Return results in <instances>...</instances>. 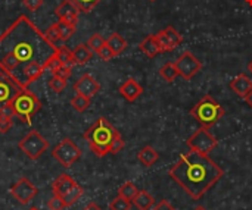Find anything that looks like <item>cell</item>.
<instances>
[{"mask_svg": "<svg viewBox=\"0 0 252 210\" xmlns=\"http://www.w3.org/2000/svg\"><path fill=\"white\" fill-rule=\"evenodd\" d=\"M55 54L56 46L47 41L27 15H19L0 35V69L24 88L41 77L44 65Z\"/></svg>", "mask_w": 252, "mask_h": 210, "instance_id": "obj_1", "label": "cell"}, {"mask_svg": "<svg viewBox=\"0 0 252 210\" xmlns=\"http://www.w3.org/2000/svg\"><path fill=\"white\" fill-rule=\"evenodd\" d=\"M224 175V171L205 153L190 150L171 168L170 177L193 199L199 200Z\"/></svg>", "mask_w": 252, "mask_h": 210, "instance_id": "obj_2", "label": "cell"}, {"mask_svg": "<svg viewBox=\"0 0 252 210\" xmlns=\"http://www.w3.org/2000/svg\"><path fill=\"white\" fill-rule=\"evenodd\" d=\"M118 131L105 118H99L86 132L84 140L89 143L90 150L97 156L103 158L111 153V146Z\"/></svg>", "mask_w": 252, "mask_h": 210, "instance_id": "obj_3", "label": "cell"}, {"mask_svg": "<svg viewBox=\"0 0 252 210\" xmlns=\"http://www.w3.org/2000/svg\"><path fill=\"white\" fill-rule=\"evenodd\" d=\"M226 110L224 107L214 100L211 96H205L202 97L192 109H190V115L204 127V128H210L214 124H217L223 116H224Z\"/></svg>", "mask_w": 252, "mask_h": 210, "instance_id": "obj_4", "label": "cell"}, {"mask_svg": "<svg viewBox=\"0 0 252 210\" xmlns=\"http://www.w3.org/2000/svg\"><path fill=\"white\" fill-rule=\"evenodd\" d=\"M10 107L13 110V116H16L21 122L30 125L31 118L41 109V102L32 91L24 88L10 102Z\"/></svg>", "mask_w": 252, "mask_h": 210, "instance_id": "obj_5", "label": "cell"}, {"mask_svg": "<svg viewBox=\"0 0 252 210\" xmlns=\"http://www.w3.org/2000/svg\"><path fill=\"white\" fill-rule=\"evenodd\" d=\"M18 149L31 160H37L38 158H41V155L49 149V143L46 141V138L35 130L30 131L19 143H18Z\"/></svg>", "mask_w": 252, "mask_h": 210, "instance_id": "obj_6", "label": "cell"}, {"mask_svg": "<svg viewBox=\"0 0 252 210\" xmlns=\"http://www.w3.org/2000/svg\"><path fill=\"white\" fill-rule=\"evenodd\" d=\"M52 156L63 168H71L81 158V150L71 138H63L59 144L53 147Z\"/></svg>", "mask_w": 252, "mask_h": 210, "instance_id": "obj_7", "label": "cell"}, {"mask_svg": "<svg viewBox=\"0 0 252 210\" xmlns=\"http://www.w3.org/2000/svg\"><path fill=\"white\" fill-rule=\"evenodd\" d=\"M219 141L217 138L208 131V128H201L198 130L189 140H188V147L190 150L199 152V153H211L216 147H217Z\"/></svg>", "mask_w": 252, "mask_h": 210, "instance_id": "obj_8", "label": "cell"}, {"mask_svg": "<svg viewBox=\"0 0 252 210\" xmlns=\"http://www.w3.org/2000/svg\"><path fill=\"white\" fill-rule=\"evenodd\" d=\"M174 65L179 71V75L185 79H192L202 69V62L189 50L182 53Z\"/></svg>", "mask_w": 252, "mask_h": 210, "instance_id": "obj_9", "label": "cell"}, {"mask_svg": "<svg viewBox=\"0 0 252 210\" xmlns=\"http://www.w3.org/2000/svg\"><path fill=\"white\" fill-rule=\"evenodd\" d=\"M21 90H24V87L10 74L0 69V106L10 105Z\"/></svg>", "mask_w": 252, "mask_h": 210, "instance_id": "obj_10", "label": "cell"}, {"mask_svg": "<svg viewBox=\"0 0 252 210\" xmlns=\"http://www.w3.org/2000/svg\"><path fill=\"white\" fill-rule=\"evenodd\" d=\"M38 193V188L28 180V178H19L12 187H10V194L18 200L21 205H28Z\"/></svg>", "mask_w": 252, "mask_h": 210, "instance_id": "obj_11", "label": "cell"}, {"mask_svg": "<svg viewBox=\"0 0 252 210\" xmlns=\"http://www.w3.org/2000/svg\"><path fill=\"white\" fill-rule=\"evenodd\" d=\"M155 37H157V41H158V44H159L161 53L174 50V49L179 47V46L182 44V41H183L182 34H180L174 26H167V28L161 29L158 34H155Z\"/></svg>", "mask_w": 252, "mask_h": 210, "instance_id": "obj_12", "label": "cell"}, {"mask_svg": "<svg viewBox=\"0 0 252 210\" xmlns=\"http://www.w3.org/2000/svg\"><path fill=\"white\" fill-rule=\"evenodd\" d=\"M74 90L77 94H83L89 99H93L99 90H100V84L97 82V79L94 77H92L90 74H84L81 78L77 79V82L74 84Z\"/></svg>", "mask_w": 252, "mask_h": 210, "instance_id": "obj_13", "label": "cell"}, {"mask_svg": "<svg viewBox=\"0 0 252 210\" xmlns=\"http://www.w3.org/2000/svg\"><path fill=\"white\" fill-rule=\"evenodd\" d=\"M55 13H56V16H58L59 19H63V21H68V22L77 25L80 9H78L71 0H63V1L55 9Z\"/></svg>", "mask_w": 252, "mask_h": 210, "instance_id": "obj_14", "label": "cell"}, {"mask_svg": "<svg viewBox=\"0 0 252 210\" xmlns=\"http://www.w3.org/2000/svg\"><path fill=\"white\" fill-rule=\"evenodd\" d=\"M118 91L127 102H136L143 94L142 85L134 78H128L127 81H124Z\"/></svg>", "mask_w": 252, "mask_h": 210, "instance_id": "obj_15", "label": "cell"}, {"mask_svg": "<svg viewBox=\"0 0 252 210\" xmlns=\"http://www.w3.org/2000/svg\"><path fill=\"white\" fill-rule=\"evenodd\" d=\"M75 185H77V183H75L68 174H61V175L53 181V185H52L53 196L62 199V197H63L66 193H69Z\"/></svg>", "mask_w": 252, "mask_h": 210, "instance_id": "obj_16", "label": "cell"}, {"mask_svg": "<svg viewBox=\"0 0 252 210\" xmlns=\"http://www.w3.org/2000/svg\"><path fill=\"white\" fill-rule=\"evenodd\" d=\"M230 88L239 97H244L245 99V96L252 90V79L248 75H245V74H239V75H236L230 81Z\"/></svg>", "mask_w": 252, "mask_h": 210, "instance_id": "obj_17", "label": "cell"}, {"mask_svg": "<svg viewBox=\"0 0 252 210\" xmlns=\"http://www.w3.org/2000/svg\"><path fill=\"white\" fill-rule=\"evenodd\" d=\"M137 159L140 160V163L146 168H151L152 165L157 163V160L159 159V155L158 152L151 147V146H145L139 153H137Z\"/></svg>", "mask_w": 252, "mask_h": 210, "instance_id": "obj_18", "label": "cell"}, {"mask_svg": "<svg viewBox=\"0 0 252 210\" xmlns=\"http://www.w3.org/2000/svg\"><path fill=\"white\" fill-rule=\"evenodd\" d=\"M139 49H140V52H143V53H145L146 56H149V57H155L157 54L161 53L159 44H158V41H157L155 34L146 37V38L139 44Z\"/></svg>", "mask_w": 252, "mask_h": 210, "instance_id": "obj_19", "label": "cell"}, {"mask_svg": "<svg viewBox=\"0 0 252 210\" xmlns=\"http://www.w3.org/2000/svg\"><path fill=\"white\" fill-rule=\"evenodd\" d=\"M139 210H151L155 206V199L152 197V194H149L145 190H139L137 196L134 197V200L131 202Z\"/></svg>", "mask_w": 252, "mask_h": 210, "instance_id": "obj_20", "label": "cell"}, {"mask_svg": "<svg viewBox=\"0 0 252 210\" xmlns=\"http://www.w3.org/2000/svg\"><path fill=\"white\" fill-rule=\"evenodd\" d=\"M106 44L109 46V49L112 50V53L115 56L121 54L126 49H127V41L123 35H120L118 32H112L108 38H106Z\"/></svg>", "mask_w": 252, "mask_h": 210, "instance_id": "obj_21", "label": "cell"}, {"mask_svg": "<svg viewBox=\"0 0 252 210\" xmlns=\"http://www.w3.org/2000/svg\"><path fill=\"white\" fill-rule=\"evenodd\" d=\"M93 56V52L87 47V44H78L74 50H72V57L74 62L77 65H84L87 63Z\"/></svg>", "mask_w": 252, "mask_h": 210, "instance_id": "obj_22", "label": "cell"}, {"mask_svg": "<svg viewBox=\"0 0 252 210\" xmlns=\"http://www.w3.org/2000/svg\"><path fill=\"white\" fill-rule=\"evenodd\" d=\"M56 24H58V29H59V35H61L62 41H66L74 35V32H75V25L74 24H71L68 21H63V19H59Z\"/></svg>", "mask_w": 252, "mask_h": 210, "instance_id": "obj_23", "label": "cell"}, {"mask_svg": "<svg viewBox=\"0 0 252 210\" xmlns=\"http://www.w3.org/2000/svg\"><path fill=\"white\" fill-rule=\"evenodd\" d=\"M159 75H161L162 79H165L167 82H173V81L179 77V71H177L174 62H167L165 65H162L161 69H159Z\"/></svg>", "mask_w": 252, "mask_h": 210, "instance_id": "obj_24", "label": "cell"}, {"mask_svg": "<svg viewBox=\"0 0 252 210\" xmlns=\"http://www.w3.org/2000/svg\"><path fill=\"white\" fill-rule=\"evenodd\" d=\"M56 56H58V59L62 62V65H66V66L75 65L74 57H72V50H69L65 44L56 47Z\"/></svg>", "mask_w": 252, "mask_h": 210, "instance_id": "obj_25", "label": "cell"}, {"mask_svg": "<svg viewBox=\"0 0 252 210\" xmlns=\"http://www.w3.org/2000/svg\"><path fill=\"white\" fill-rule=\"evenodd\" d=\"M90 103H92V99H89V97H86V96H83V94H75V96L71 99V106H72L77 112H80V113L86 112V110L89 109Z\"/></svg>", "mask_w": 252, "mask_h": 210, "instance_id": "obj_26", "label": "cell"}, {"mask_svg": "<svg viewBox=\"0 0 252 210\" xmlns=\"http://www.w3.org/2000/svg\"><path fill=\"white\" fill-rule=\"evenodd\" d=\"M137 193H139V188L133 183H130V181L128 183H124L118 188V196H121V197H124V199H127L130 202L134 200V197L137 196Z\"/></svg>", "mask_w": 252, "mask_h": 210, "instance_id": "obj_27", "label": "cell"}, {"mask_svg": "<svg viewBox=\"0 0 252 210\" xmlns=\"http://www.w3.org/2000/svg\"><path fill=\"white\" fill-rule=\"evenodd\" d=\"M83 193H84V190L77 184L69 193H66L63 197H62V200H63V203L66 205V208H69V206H72V205H75L78 200H80V197L83 196Z\"/></svg>", "mask_w": 252, "mask_h": 210, "instance_id": "obj_28", "label": "cell"}, {"mask_svg": "<svg viewBox=\"0 0 252 210\" xmlns=\"http://www.w3.org/2000/svg\"><path fill=\"white\" fill-rule=\"evenodd\" d=\"M87 47L93 52V53H97L99 52V49L102 47V46H105L106 44V40L100 35V34H93L89 40H87Z\"/></svg>", "mask_w": 252, "mask_h": 210, "instance_id": "obj_29", "label": "cell"}, {"mask_svg": "<svg viewBox=\"0 0 252 210\" xmlns=\"http://www.w3.org/2000/svg\"><path fill=\"white\" fill-rule=\"evenodd\" d=\"M83 13H89L90 10H93L102 0H71Z\"/></svg>", "mask_w": 252, "mask_h": 210, "instance_id": "obj_30", "label": "cell"}, {"mask_svg": "<svg viewBox=\"0 0 252 210\" xmlns=\"http://www.w3.org/2000/svg\"><path fill=\"white\" fill-rule=\"evenodd\" d=\"M109 209L111 210H131V202L118 196L115 197L111 203H109Z\"/></svg>", "mask_w": 252, "mask_h": 210, "instance_id": "obj_31", "label": "cell"}, {"mask_svg": "<svg viewBox=\"0 0 252 210\" xmlns=\"http://www.w3.org/2000/svg\"><path fill=\"white\" fill-rule=\"evenodd\" d=\"M44 35H46V38H47V41L50 43V44H53V46H56V43L61 40V35H59V29H58V24H53V25H50L47 29H46V32H44Z\"/></svg>", "mask_w": 252, "mask_h": 210, "instance_id": "obj_32", "label": "cell"}, {"mask_svg": "<svg viewBox=\"0 0 252 210\" xmlns=\"http://www.w3.org/2000/svg\"><path fill=\"white\" fill-rule=\"evenodd\" d=\"M49 87H50V90L52 91H55V93H62L63 90H65V87H66V81L65 79H62V78H59V77H56V75H53L50 79H49Z\"/></svg>", "mask_w": 252, "mask_h": 210, "instance_id": "obj_33", "label": "cell"}, {"mask_svg": "<svg viewBox=\"0 0 252 210\" xmlns=\"http://www.w3.org/2000/svg\"><path fill=\"white\" fill-rule=\"evenodd\" d=\"M61 66H62V62L58 59V56L55 54L53 57H50L49 60H47V63L44 65V71H49V72H52L53 75L61 69Z\"/></svg>", "mask_w": 252, "mask_h": 210, "instance_id": "obj_34", "label": "cell"}, {"mask_svg": "<svg viewBox=\"0 0 252 210\" xmlns=\"http://www.w3.org/2000/svg\"><path fill=\"white\" fill-rule=\"evenodd\" d=\"M97 56H99L103 62H109L111 59H114V57H115V54L112 53V50L109 49V46H108V44H105V46H102V47L99 49Z\"/></svg>", "mask_w": 252, "mask_h": 210, "instance_id": "obj_35", "label": "cell"}, {"mask_svg": "<svg viewBox=\"0 0 252 210\" xmlns=\"http://www.w3.org/2000/svg\"><path fill=\"white\" fill-rule=\"evenodd\" d=\"M123 149H124V140H123L121 134L118 132V134L115 135L114 141H112V146H111V153H112V155H117V153H120Z\"/></svg>", "mask_w": 252, "mask_h": 210, "instance_id": "obj_36", "label": "cell"}, {"mask_svg": "<svg viewBox=\"0 0 252 210\" xmlns=\"http://www.w3.org/2000/svg\"><path fill=\"white\" fill-rule=\"evenodd\" d=\"M47 208L50 210H63L66 209V205L63 203V200L61 197H52L49 202H47Z\"/></svg>", "mask_w": 252, "mask_h": 210, "instance_id": "obj_37", "label": "cell"}, {"mask_svg": "<svg viewBox=\"0 0 252 210\" xmlns=\"http://www.w3.org/2000/svg\"><path fill=\"white\" fill-rule=\"evenodd\" d=\"M10 128H12V118L0 116V134H6Z\"/></svg>", "mask_w": 252, "mask_h": 210, "instance_id": "obj_38", "label": "cell"}, {"mask_svg": "<svg viewBox=\"0 0 252 210\" xmlns=\"http://www.w3.org/2000/svg\"><path fill=\"white\" fill-rule=\"evenodd\" d=\"M71 71H72V66H66V65H62L61 66V69L55 74L56 77H59V78H62V79H68L69 77H71Z\"/></svg>", "mask_w": 252, "mask_h": 210, "instance_id": "obj_39", "label": "cell"}, {"mask_svg": "<svg viewBox=\"0 0 252 210\" xmlns=\"http://www.w3.org/2000/svg\"><path fill=\"white\" fill-rule=\"evenodd\" d=\"M43 4V0H24V6L30 10H37Z\"/></svg>", "mask_w": 252, "mask_h": 210, "instance_id": "obj_40", "label": "cell"}, {"mask_svg": "<svg viewBox=\"0 0 252 210\" xmlns=\"http://www.w3.org/2000/svg\"><path fill=\"white\" fill-rule=\"evenodd\" d=\"M151 210H176V208L173 205H170V202L167 200H161L158 205H155Z\"/></svg>", "mask_w": 252, "mask_h": 210, "instance_id": "obj_41", "label": "cell"}, {"mask_svg": "<svg viewBox=\"0 0 252 210\" xmlns=\"http://www.w3.org/2000/svg\"><path fill=\"white\" fill-rule=\"evenodd\" d=\"M83 210H102V208H99L96 203H89Z\"/></svg>", "mask_w": 252, "mask_h": 210, "instance_id": "obj_42", "label": "cell"}, {"mask_svg": "<svg viewBox=\"0 0 252 210\" xmlns=\"http://www.w3.org/2000/svg\"><path fill=\"white\" fill-rule=\"evenodd\" d=\"M245 102H247V105H248V106L252 109V90L248 93V94H247V96H245Z\"/></svg>", "mask_w": 252, "mask_h": 210, "instance_id": "obj_43", "label": "cell"}, {"mask_svg": "<svg viewBox=\"0 0 252 210\" xmlns=\"http://www.w3.org/2000/svg\"><path fill=\"white\" fill-rule=\"evenodd\" d=\"M248 71H250V72H251V74H252V60H251V62H250V65H248Z\"/></svg>", "mask_w": 252, "mask_h": 210, "instance_id": "obj_44", "label": "cell"}, {"mask_svg": "<svg viewBox=\"0 0 252 210\" xmlns=\"http://www.w3.org/2000/svg\"><path fill=\"white\" fill-rule=\"evenodd\" d=\"M193 210H207L205 208H202V206H198V208H195Z\"/></svg>", "mask_w": 252, "mask_h": 210, "instance_id": "obj_45", "label": "cell"}, {"mask_svg": "<svg viewBox=\"0 0 252 210\" xmlns=\"http://www.w3.org/2000/svg\"><path fill=\"white\" fill-rule=\"evenodd\" d=\"M30 210H38V209H37V208H31V209H30Z\"/></svg>", "mask_w": 252, "mask_h": 210, "instance_id": "obj_46", "label": "cell"}, {"mask_svg": "<svg viewBox=\"0 0 252 210\" xmlns=\"http://www.w3.org/2000/svg\"><path fill=\"white\" fill-rule=\"evenodd\" d=\"M149 1H157V0H149Z\"/></svg>", "mask_w": 252, "mask_h": 210, "instance_id": "obj_47", "label": "cell"}]
</instances>
